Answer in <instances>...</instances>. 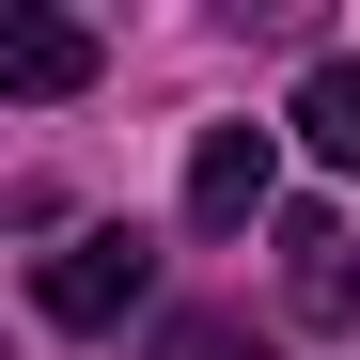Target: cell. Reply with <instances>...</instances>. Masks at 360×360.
Listing matches in <instances>:
<instances>
[{"mask_svg":"<svg viewBox=\"0 0 360 360\" xmlns=\"http://www.w3.org/2000/svg\"><path fill=\"white\" fill-rule=\"evenodd\" d=\"M141 297H157V235L141 219H94V235H63V251L32 266V314L47 329H126Z\"/></svg>","mask_w":360,"mask_h":360,"instance_id":"obj_1","label":"cell"},{"mask_svg":"<svg viewBox=\"0 0 360 360\" xmlns=\"http://www.w3.org/2000/svg\"><path fill=\"white\" fill-rule=\"evenodd\" d=\"M266 188H282V141H266V126H204V141H188V219H204V235H251Z\"/></svg>","mask_w":360,"mask_h":360,"instance_id":"obj_2","label":"cell"},{"mask_svg":"<svg viewBox=\"0 0 360 360\" xmlns=\"http://www.w3.org/2000/svg\"><path fill=\"white\" fill-rule=\"evenodd\" d=\"M282 297H297L314 329H345V314H360V235H345V219H297V235H282Z\"/></svg>","mask_w":360,"mask_h":360,"instance_id":"obj_3","label":"cell"},{"mask_svg":"<svg viewBox=\"0 0 360 360\" xmlns=\"http://www.w3.org/2000/svg\"><path fill=\"white\" fill-rule=\"evenodd\" d=\"M94 79V32L79 16H16V32H0V94H79Z\"/></svg>","mask_w":360,"mask_h":360,"instance_id":"obj_4","label":"cell"},{"mask_svg":"<svg viewBox=\"0 0 360 360\" xmlns=\"http://www.w3.org/2000/svg\"><path fill=\"white\" fill-rule=\"evenodd\" d=\"M297 141H314L329 172H360V47H345V63H314V79H297Z\"/></svg>","mask_w":360,"mask_h":360,"instance_id":"obj_5","label":"cell"},{"mask_svg":"<svg viewBox=\"0 0 360 360\" xmlns=\"http://www.w3.org/2000/svg\"><path fill=\"white\" fill-rule=\"evenodd\" d=\"M157 360H266V345L235 329V314H172V329H157Z\"/></svg>","mask_w":360,"mask_h":360,"instance_id":"obj_6","label":"cell"}]
</instances>
